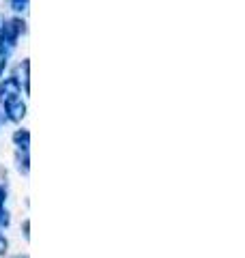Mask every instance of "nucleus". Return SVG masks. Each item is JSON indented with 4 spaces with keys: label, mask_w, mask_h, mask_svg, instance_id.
I'll return each instance as SVG.
<instances>
[{
    "label": "nucleus",
    "mask_w": 245,
    "mask_h": 258,
    "mask_svg": "<svg viewBox=\"0 0 245 258\" xmlns=\"http://www.w3.org/2000/svg\"><path fill=\"white\" fill-rule=\"evenodd\" d=\"M28 69H30V62H28V60H24V62L20 64L22 78H18V82L24 84V91H26V93H28Z\"/></svg>",
    "instance_id": "39448f33"
},
{
    "label": "nucleus",
    "mask_w": 245,
    "mask_h": 258,
    "mask_svg": "<svg viewBox=\"0 0 245 258\" xmlns=\"http://www.w3.org/2000/svg\"><path fill=\"white\" fill-rule=\"evenodd\" d=\"M7 247H9V243H7V239L0 235V254H5V252H7Z\"/></svg>",
    "instance_id": "1a4fd4ad"
},
{
    "label": "nucleus",
    "mask_w": 245,
    "mask_h": 258,
    "mask_svg": "<svg viewBox=\"0 0 245 258\" xmlns=\"http://www.w3.org/2000/svg\"><path fill=\"white\" fill-rule=\"evenodd\" d=\"M13 258H28V256H26V254H24V256H22V254H18V256H13Z\"/></svg>",
    "instance_id": "9b49d317"
},
{
    "label": "nucleus",
    "mask_w": 245,
    "mask_h": 258,
    "mask_svg": "<svg viewBox=\"0 0 245 258\" xmlns=\"http://www.w3.org/2000/svg\"><path fill=\"white\" fill-rule=\"evenodd\" d=\"M13 142L18 144L20 149H28V144H30V134L26 132V129H18V132L13 134Z\"/></svg>",
    "instance_id": "7ed1b4c3"
},
{
    "label": "nucleus",
    "mask_w": 245,
    "mask_h": 258,
    "mask_svg": "<svg viewBox=\"0 0 245 258\" xmlns=\"http://www.w3.org/2000/svg\"><path fill=\"white\" fill-rule=\"evenodd\" d=\"M5 200H7V191L3 185H0V209H5Z\"/></svg>",
    "instance_id": "6e6552de"
},
{
    "label": "nucleus",
    "mask_w": 245,
    "mask_h": 258,
    "mask_svg": "<svg viewBox=\"0 0 245 258\" xmlns=\"http://www.w3.org/2000/svg\"><path fill=\"white\" fill-rule=\"evenodd\" d=\"M26 32V24L20 18H11V20H5L3 28H0V54L3 56H9L15 45H18V39L20 35Z\"/></svg>",
    "instance_id": "f257e3e1"
},
{
    "label": "nucleus",
    "mask_w": 245,
    "mask_h": 258,
    "mask_svg": "<svg viewBox=\"0 0 245 258\" xmlns=\"http://www.w3.org/2000/svg\"><path fill=\"white\" fill-rule=\"evenodd\" d=\"M28 226H30V224H28V220H24V237H26V239L30 237V235H28Z\"/></svg>",
    "instance_id": "9d476101"
},
{
    "label": "nucleus",
    "mask_w": 245,
    "mask_h": 258,
    "mask_svg": "<svg viewBox=\"0 0 245 258\" xmlns=\"http://www.w3.org/2000/svg\"><path fill=\"white\" fill-rule=\"evenodd\" d=\"M9 3H11V9L15 13H24L28 9V0H9Z\"/></svg>",
    "instance_id": "423d86ee"
},
{
    "label": "nucleus",
    "mask_w": 245,
    "mask_h": 258,
    "mask_svg": "<svg viewBox=\"0 0 245 258\" xmlns=\"http://www.w3.org/2000/svg\"><path fill=\"white\" fill-rule=\"evenodd\" d=\"M9 226V213L7 209H0V228H7Z\"/></svg>",
    "instance_id": "0eeeda50"
},
{
    "label": "nucleus",
    "mask_w": 245,
    "mask_h": 258,
    "mask_svg": "<svg viewBox=\"0 0 245 258\" xmlns=\"http://www.w3.org/2000/svg\"><path fill=\"white\" fill-rule=\"evenodd\" d=\"M3 106H5V118L13 120V123H20V120L26 116V103L22 101L20 95L3 99Z\"/></svg>",
    "instance_id": "f03ea898"
},
{
    "label": "nucleus",
    "mask_w": 245,
    "mask_h": 258,
    "mask_svg": "<svg viewBox=\"0 0 245 258\" xmlns=\"http://www.w3.org/2000/svg\"><path fill=\"white\" fill-rule=\"evenodd\" d=\"M15 161H18L20 172L28 174V149H20V151H18V155H15Z\"/></svg>",
    "instance_id": "20e7f679"
}]
</instances>
